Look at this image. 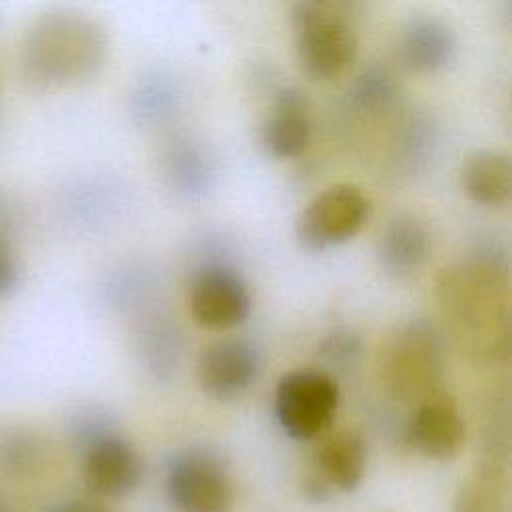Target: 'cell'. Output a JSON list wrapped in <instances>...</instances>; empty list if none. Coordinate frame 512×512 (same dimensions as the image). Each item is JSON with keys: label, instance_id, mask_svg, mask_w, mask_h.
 <instances>
[{"label": "cell", "instance_id": "obj_1", "mask_svg": "<svg viewBox=\"0 0 512 512\" xmlns=\"http://www.w3.org/2000/svg\"><path fill=\"white\" fill-rule=\"evenodd\" d=\"M108 56L104 26L78 8H52L26 28L20 72L34 90H60L92 80Z\"/></svg>", "mask_w": 512, "mask_h": 512}, {"label": "cell", "instance_id": "obj_2", "mask_svg": "<svg viewBox=\"0 0 512 512\" xmlns=\"http://www.w3.org/2000/svg\"><path fill=\"white\" fill-rule=\"evenodd\" d=\"M292 38L300 70L312 80L342 76L358 56V38L346 14L330 0H298Z\"/></svg>", "mask_w": 512, "mask_h": 512}, {"label": "cell", "instance_id": "obj_3", "mask_svg": "<svg viewBox=\"0 0 512 512\" xmlns=\"http://www.w3.org/2000/svg\"><path fill=\"white\" fill-rule=\"evenodd\" d=\"M338 402V382L318 368L290 370L276 382L274 412L282 430L294 440L324 434L336 416Z\"/></svg>", "mask_w": 512, "mask_h": 512}, {"label": "cell", "instance_id": "obj_4", "mask_svg": "<svg viewBox=\"0 0 512 512\" xmlns=\"http://www.w3.org/2000/svg\"><path fill=\"white\" fill-rule=\"evenodd\" d=\"M166 492L178 512H228L234 486L224 458L210 446H188L168 462Z\"/></svg>", "mask_w": 512, "mask_h": 512}, {"label": "cell", "instance_id": "obj_5", "mask_svg": "<svg viewBox=\"0 0 512 512\" xmlns=\"http://www.w3.org/2000/svg\"><path fill=\"white\" fill-rule=\"evenodd\" d=\"M370 216V200L354 184H334L318 192L300 212L294 224L298 244L310 252H322L354 238Z\"/></svg>", "mask_w": 512, "mask_h": 512}, {"label": "cell", "instance_id": "obj_6", "mask_svg": "<svg viewBox=\"0 0 512 512\" xmlns=\"http://www.w3.org/2000/svg\"><path fill=\"white\" fill-rule=\"evenodd\" d=\"M80 452L84 488L96 498H124L132 494L144 474L138 450L114 430L86 442Z\"/></svg>", "mask_w": 512, "mask_h": 512}, {"label": "cell", "instance_id": "obj_7", "mask_svg": "<svg viewBox=\"0 0 512 512\" xmlns=\"http://www.w3.org/2000/svg\"><path fill=\"white\" fill-rule=\"evenodd\" d=\"M252 308L242 276L222 264L200 268L188 288V310L206 328L224 330L242 324Z\"/></svg>", "mask_w": 512, "mask_h": 512}, {"label": "cell", "instance_id": "obj_8", "mask_svg": "<svg viewBox=\"0 0 512 512\" xmlns=\"http://www.w3.org/2000/svg\"><path fill=\"white\" fill-rule=\"evenodd\" d=\"M392 344L388 364L398 394L424 398L436 394L434 386L442 374V342L436 330L416 320L404 326Z\"/></svg>", "mask_w": 512, "mask_h": 512}, {"label": "cell", "instance_id": "obj_9", "mask_svg": "<svg viewBox=\"0 0 512 512\" xmlns=\"http://www.w3.org/2000/svg\"><path fill=\"white\" fill-rule=\"evenodd\" d=\"M260 358L244 340H220L200 352L196 378L200 390L220 402L238 398L258 374Z\"/></svg>", "mask_w": 512, "mask_h": 512}, {"label": "cell", "instance_id": "obj_10", "mask_svg": "<svg viewBox=\"0 0 512 512\" xmlns=\"http://www.w3.org/2000/svg\"><path fill=\"white\" fill-rule=\"evenodd\" d=\"M466 438V424L454 402L432 394L412 414L406 428V442L432 460L454 458Z\"/></svg>", "mask_w": 512, "mask_h": 512}, {"label": "cell", "instance_id": "obj_11", "mask_svg": "<svg viewBox=\"0 0 512 512\" xmlns=\"http://www.w3.org/2000/svg\"><path fill=\"white\" fill-rule=\"evenodd\" d=\"M456 52L458 38L454 30L436 16H414L398 34V62L418 76L444 72L454 62Z\"/></svg>", "mask_w": 512, "mask_h": 512}, {"label": "cell", "instance_id": "obj_12", "mask_svg": "<svg viewBox=\"0 0 512 512\" xmlns=\"http://www.w3.org/2000/svg\"><path fill=\"white\" fill-rule=\"evenodd\" d=\"M312 142V118L306 96L294 88L284 86L276 92L272 110L260 126L262 150L278 160L302 156Z\"/></svg>", "mask_w": 512, "mask_h": 512}, {"label": "cell", "instance_id": "obj_13", "mask_svg": "<svg viewBox=\"0 0 512 512\" xmlns=\"http://www.w3.org/2000/svg\"><path fill=\"white\" fill-rule=\"evenodd\" d=\"M428 248L426 226L414 214H396L382 228L376 254L388 276L406 278L424 264Z\"/></svg>", "mask_w": 512, "mask_h": 512}, {"label": "cell", "instance_id": "obj_14", "mask_svg": "<svg viewBox=\"0 0 512 512\" xmlns=\"http://www.w3.org/2000/svg\"><path fill=\"white\" fill-rule=\"evenodd\" d=\"M460 186L478 206H506L512 196L510 156L494 148H478L470 152L460 168Z\"/></svg>", "mask_w": 512, "mask_h": 512}, {"label": "cell", "instance_id": "obj_15", "mask_svg": "<svg viewBox=\"0 0 512 512\" xmlns=\"http://www.w3.org/2000/svg\"><path fill=\"white\" fill-rule=\"evenodd\" d=\"M368 452L364 438L354 430H340L326 438L314 456V472L340 492H354L366 472Z\"/></svg>", "mask_w": 512, "mask_h": 512}, {"label": "cell", "instance_id": "obj_16", "mask_svg": "<svg viewBox=\"0 0 512 512\" xmlns=\"http://www.w3.org/2000/svg\"><path fill=\"white\" fill-rule=\"evenodd\" d=\"M452 512H510V482L500 458H486L462 482Z\"/></svg>", "mask_w": 512, "mask_h": 512}, {"label": "cell", "instance_id": "obj_17", "mask_svg": "<svg viewBox=\"0 0 512 512\" xmlns=\"http://www.w3.org/2000/svg\"><path fill=\"white\" fill-rule=\"evenodd\" d=\"M46 442L30 426L0 422V474L8 478H30L44 468Z\"/></svg>", "mask_w": 512, "mask_h": 512}, {"label": "cell", "instance_id": "obj_18", "mask_svg": "<svg viewBox=\"0 0 512 512\" xmlns=\"http://www.w3.org/2000/svg\"><path fill=\"white\" fill-rule=\"evenodd\" d=\"M396 78L382 66L366 68L352 86V100L366 110L386 106L396 94Z\"/></svg>", "mask_w": 512, "mask_h": 512}, {"label": "cell", "instance_id": "obj_19", "mask_svg": "<svg viewBox=\"0 0 512 512\" xmlns=\"http://www.w3.org/2000/svg\"><path fill=\"white\" fill-rule=\"evenodd\" d=\"M168 166H170V176L174 178V182L186 190H198L204 182H206V166H204V158L200 156L198 150L184 146V148H174L170 158H168Z\"/></svg>", "mask_w": 512, "mask_h": 512}, {"label": "cell", "instance_id": "obj_20", "mask_svg": "<svg viewBox=\"0 0 512 512\" xmlns=\"http://www.w3.org/2000/svg\"><path fill=\"white\" fill-rule=\"evenodd\" d=\"M22 280L20 258L16 254L12 236L0 218V298L12 296Z\"/></svg>", "mask_w": 512, "mask_h": 512}, {"label": "cell", "instance_id": "obj_21", "mask_svg": "<svg viewBox=\"0 0 512 512\" xmlns=\"http://www.w3.org/2000/svg\"><path fill=\"white\" fill-rule=\"evenodd\" d=\"M358 352H360V344L356 336L348 332H334L320 344V356L326 362L336 364L338 368L356 362Z\"/></svg>", "mask_w": 512, "mask_h": 512}, {"label": "cell", "instance_id": "obj_22", "mask_svg": "<svg viewBox=\"0 0 512 512\" xmlns=\"http://www.w3.org/2000/svg\"><path fill=\"white\" fill-rule=\"evenodd\" d=\"M302 492L314 504H322V502H326L330 498V486L318 474H312V476H308L304 480Z\"/></svg>", "mask_w": 512, "mask_h": 512}, {"label": "cell", "instance_id": "obj_23", "mask_svg": "<svg viewBox=\"0 0 512 512\" xmlns=\"http://www.w3.org/2000/svg\"><path fill=\"white\" fill-rule=\"evenodd\" d=\"M52 512H108V510L88 504V502H66V504H60L58 508H54Z\"/></svg>", "mask_w": 512, "mask_h": 512}, {"label": "cell", "instance_id": "obj_24", "mask_svg": "<svg viewBox=\"0 0 512 512\" xmlns=\"http://www.w3.org/2000/svg\"><path fill=\"white\" fill-rule=\"evenodd\" d=\"M4 512H6V510H4Z\"/></svg>", "mask_w": 512, "mask_h": 512}]
</instances>
